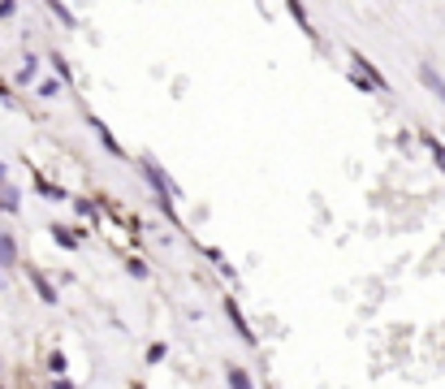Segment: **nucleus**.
<instances>
[{
	"label": "nucleus",
	"mask_w": 445,
	"mask_h": 389,
	"mask_svg": "<svg viewBox=\"0 0 445 389\" xmlns=\"http://www.w3.org/2000/svg\"><path fill=\"white\" fill-rule=\"evenodd\" d=\"M43 5H48V13H52V18H57L65 30H78V13L65 5V0H43Z\"/></svg>",
	"instance_id": "nucleus-13"
},
{
	"label": "nucleus",
	"mask_w": 445,
	"mask_h": 389,
	"mask_svg": "<svg viewBox=\"0 0 445 389\" xmlns=\"http://www.w3.org/2000/svg\"><path fill=\"white\" fill-rule=\"evenodd\" d=\"M225 385H238V389H246V385H255V377L246 372L242 363H225Z\"/></svg>",
	"instance_id": "nucleus-15"
},
{
	"label": "nucleus",
	"mask_w": 445,
	"mask_h": 389,
	"mask_svg": "<svg viewBox=\"0 0 445 389\" xmlns=\"http://www.w3.org/2000/svg\"><path fill=\"white\" fill-rule=\"evenodd\" d=\"M139 173L147 177V186H152V190H160V194H173V199H182V186L173 182V173L164 169V165H160V160H156L152 152H143V156H139Z\"/></svg>",
	"instance_id": "nucleus-2"
},
{
	"label": "nucleus",
	"mask_w": 445,
	"mask_h": 389,
	"mask_svg": "<svg viewBox=\"0 0 445 389\" xmlns=\"http://www.w3.org/2000/svg\"><path fill=\"white\" fill-rule=\"evenodd\" d=\"M26 277H30V286H35V295L48 303V307H57L61 303V295H57V286L43 277V268H35V264H26Z\"/></svg>",
	"instance_id": "nucleus-7"
},
{
	"label": "nucleus",
	"mask_w": 445,
	"mask_h": 389,
	"mask_svg": "<svg viewBox=\"0 0 445 389\" xmlns=\"http://www.w3.org/2000/svg\"><path fill=\"white\" fill-rule=\"evenodd\" d=\"M48 234H52V242L61 251H78L82 247V230H70L65 221H52V225H48Z\"/></svg>",
	"instance_id": "nucleus-8"
},
{
	"label": "nucleus",
	"mask_w": 445,
	"mask_h": 389,
	"mask_svg": "<svg viewBox=\"0 0 445 389\" xmlns=\"http://www.w3.org/2000/svg\"><path fill=\"white\" fill-rule=\"evenodd\" d=\"M35 190L43 194V199H57V203H70V190H65V186H57V182H48V177H39V182H35Z\"/></svg>",
	"instance_id": "nucleus-17"
},
{
	"label": "nucleus",
	"mask_w": 445,
	"mask_h": 389,
	"mask_svg": "<svg viewBox=\"0 0 445 389\" xmlns=\"http://www.w3.org/2000/svg\"><path fill=\"white\" fill-rule=\"evenodd\" d=\"M415 78L424 83V91L437 95V104L445 108V74L437 70V65H433V61H419V65H415Z\"/></svg>",
	"instance_id": "nucleus-5"
},
{
	"label": "nucleus",
	"mask_w": 445,
	"mask_h": 389,
	"mask_svg": "<svg viewBox=\"0 0 445 389\" xmlns=\"http://www.w3.org/2000/svg\"><path fill=\"white\" fill-rule=\"evenodd\" d=\"M212 268H217V272H221V277H225L229 286H238V268L229 264V259H221V264H212Z\"/></svg>",
	"instance_id": "nucleus-21"
},
{
	"label": "nucleus",
	"mask_w": 445,
	"mask_h": 389,
	"mask_svg": "<svg viewBox=\"0 0 445 389\" xmlns=\"http://www.w3.org/2000/svg\"><path fill=\"white\" fill-rule=\"evenodd\" d=\"M35 78H39V57H35V52H26V57H22V70H18V78H13V87H18V91H26V87H35Z\"/></svg>",
	"instance_id": "nucleus-11"
},
{
	"label": "nucleus",
	"mask_w": 445,
	"mask_h": 389,
	"mask_svg": "<svg viewBox=\"0 0 445 389\" xmlns=\"http://www.w3.org/2000/svg\"><path fill=\"white\" fill-rule=\"evenodd\" d=\"M5 182H9V177H5Z\"/></svg>",
	"instance_id": "nucleus-27"
},
{
	"label": "nucleus",
	"mask_w": 445,
	"mask_h": 389,
	"mask_svg": "<svg viewBox=\"0 0 445 389\" xmlns=\"http://www.w3.org/2000/svg\"><path fill=\"white\" fill-rule=\"evenodd\" d=\"M5 177H9V169H5V160H0V182H5Z\"/></svg>",
	"instance_id": "nucleus-25"
},
{
	"label": "nucleus",
	"mask_w": 445,
	"mask_h": 389,
	"mask_svg": "<svg viewBox=\"0 0 445 389\" xmlns=\"http://www.w3.org/2000/svg\"><path fill=\"white\" fill-rule=\"evenodd\" d=\"M415 139H419V148H424L428 156H433V165H437V169L445 173V139H437V134H433V130H419V134H415Z\"/></svg>",
	"instance_id": "nucleus-9"
},
{
	"label": "nucleus",
	"mask_w": 445,
	"mask_h": 389,
	"mask_svg": "<svg viewBox=\"0 0 445 389\" xmlns=\"http://www.w3.org/2000/svg\"><path fill=\"white\" fill-rule=\"evenodd\" d=\"M221 312H225V320H229V329L238 333V342L255 350V346H259V333L251 329V320H246V312H242L238 295H225V299H221Z\"/></svg>",
	"instance_id": "nucleus-3"
},
{
	"label": "nucleus",
	"mask_w": 445,
	"mask_h": 389,
	"mask_svg": "<svg viewBox=\"0 0 445 389\" xmlns=\"http://www.w3.org/2000/svg\"><path fill=\"white\" fill-rule=\"evenodd\" d=\"M346 57H350V70H346V83H350L355 91H368V95H389L393 87L385 83V74L376 70V65L359 52V48H346Z\"/></svg>",
	"instance_id": "nucleus-1"
},
{
	"label": "nucleus",
	"mask_w": 445,
	"mask_h": 389,
	"mask_svg": "<svg viewBox=\"0 0 445 389\" xmlns=\"http://www.w3.org/2000/svg\"><path fill=\"white\" fill-rule=\"evenodd\" d=\"M22 264V251H18V238L9 230H0V268H18Z\"/></svg>",
	"instance_id": "nucleus-10"
},
{
	"label": "nucleus",
	"mask_w": 445,
	"mask_h": 389,
	"mask_svg": "<svg viewBox=\"0 0 445 389\" xmlns=\"http://www.w3.org/2000/svg\"><path fill=\"white\" fill-rule=\"evenodd\" d=\"M164 359H169V346H164V342H152V346H147V363H164Z\"/></svg>",
	"instance_id": "nucleus-20"
},
{
	"label": "nucleus",
	"mask_w": 445,
	"mask_h": 389,
	"mask_svg": "<svg viewBox=\"0 0 445 389\" xmlns=\"http://www.w3.org/2000/svg\"><path fill=\"white\" fill-rule=\"evenodd\" d=\"M126 272H130L135 281H147V277H152V264H147V259H139V255H126Z\"/></svg>",
	"instance_id": "nucleus-18"
},
{
	"label": "nucleus",
	"mask_w": 445,
	"mask_h": 389,
	"mask_svg": "<svg viewBox=\"0 0 445 389\" xmlns=\"http://www.w3.org/2000/svg\"><path fill=\"white\" fill-rule=\"evenodd\" d=\"M286 13H290V22L299 26L303 35L311 39V43H320V30L311 26V13H307V5H303V0H286Z\"/></svg>",
	"instance_id": "nucleus-6"
},
{
	"label": "nucleus",
	"mask_w": 445,
	"mask_h": 389,
	"mask_svg": "<svg viewBox=\"0 0 445 389\" xmlns=\"http://www.w3.org/2000/svg\"><path fill=\"white\" fill-rule=\"evenodd\" d=\"M0 104H18V95H13V87L0 83Z\"/></svg>",
	"instance_id": "nucleus-24"
},
{
	"label": "nucleus",
	"mask_w": 445,
	"mask_h": 389,
	"mask_svg": "<svg viewBox=\"0 0 445 389\" xmlns=\"http://www.w3.org/2000/svg\"><path fill=\"white\" fill-rule=\"evenodd\" d=\"M18 0H0V22H9V18H18Z\"/></svg>",
	"instance_id": "nucleus-22"
},
{
	"label": "nucleus",
	"mask_w": 445,
	"mask_h": 389,
	"mask_svg": "<svg viewBox=\"0 0 445 389\" xmlns=\"http://www.w3.org/2000/svg\"><path fill=\"white\" fill-rule=\"evenodd\" d=\"M82 121H87V126L95 130V139H100V148H104V152H108L112 160H126V156H130V152L121 148V143H117V134H112V130H108V121H104V117H95V112L87 108V112H82Z\"/></svg>",
	"instance_id": "nucleus-4"
},
{
	"label": "nucleus",
	"mask_w": 445,
	"mask_h": 389,
	"mask_svg": "<svg viewBox=\"0 0 445 389\" xmlns=\"http://www.w3.org/2000/svg\"><path fill=\"white\" fill-rule=\"evenodd\" d=\"M199 255L208 259V264H221V259H225V251H221V247H199Z\"/></svg>",
	"instance_id": "nucleus-23"
},
{
	"label": "nucleus",
	"mask_w": 445,
	"mask_h": 389,
	"mask_svg": "<svg viewBox=\"0 0 445 389\" xmlns=\"http://www.w3.org/2000/svg\"><path fill=\"white\" fill-rule=\"evenodd\" d=\"M43 368H48V372H52V377H57V372H65V368H70V359H65V350L57 346V350H48V359H43Z\"/></svg>",
	"instance_id": "nucleus-19"
},
{
	"label": "nucleus",
	"mask_w": 445,
	"mask_h": 389,
	"mask_svg": "<svg viewBox=\"0 0 445 389\" xmlns=\"http://www.w3.org/2000/svg\"><path fill=\"white\" fill-rule=\"evenodd\" d=\"M48 70H52L65 87H74V65L65 61V52H57V48H52V52H48Z\"/></svg>",
	"instance_id": "nucleus-12"
},
{
	"label": "nucleus",
	"mask_w": 445,
	"mask_h": 389,
	"mask_svg": "<svg viewBox=\"0 0 445 389\" xmlns=\"http://www.w3.org/2000/svg\"><path fill=\"white\" fill-rule=\"evenodd\" d=\"M70 203H74V212H78L82 221H91V225L100 221V208H95V203L87 199V194H70Z\"/></svg>",
	"instance_id": "nucleus-16"
},
{
	"label": "nucleus",
	"mask_w": 445,
	"mask_h": 389,
	"mask_svg": "<svg viewBox=\"0 0 445 389\" xmlns=\"http://www.w3.org/2000/svg\"><path fill=\"white\" fill-rule=\"evenodd\" d=\"M61 91H65V83H61L57 74H48V78H35V95H39V100H57Z\"/></svg>",
	"instance_id": "nucleus-14"
},
{
	"label": "nucleus",
	"mask_w": 445,
	"mask_h": 389,
	"mask_svg": "<svg viewBox=\"0 0 445 389\" xmlns=\"http://www.w3.org/2000/svg\"><path fill=\"white\" fill-rule=\"evenodd\" d=\"M0 277H5V268H0Z\"/></svg>",
	"instance_id": "nucleus-26"
}]
</instances>
